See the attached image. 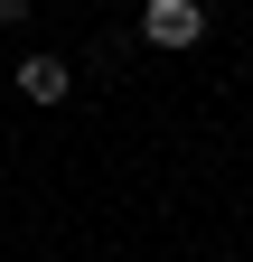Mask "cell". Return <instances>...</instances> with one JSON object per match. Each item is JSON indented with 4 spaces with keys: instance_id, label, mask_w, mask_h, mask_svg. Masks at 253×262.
Masks as SVG:
<instances>
[{
    "instance_id": "obj_1",
    "label": "cell",
    "mask_w": 253,
    "mask_h": 262,
    "mask_svg": "<svg viewBox=\"0 0 253 262\" xmlns=\"http://www.w3.org/2000/svg\"><path fill=\"white\" fill-rule=\"evenodd\" d=\"M141 38L150 47H197L206 38V10L197 0H141Z\"/></svg>"
},
{
    "instance_id": "obj_2",
    "label": "cell",
    "mask_w": 253,
    "mask_h": 262,
    "mask_svg": "<svg viewBox=\"0 0 253 262\" xmlns=\"http://www.w3.org/2000/svg\"><path fill=\"white\" fill-rule=\"evenodd\" d=\"M19 94L28 103H66V56H19Z\"/></svg>"
}]
</instances>
